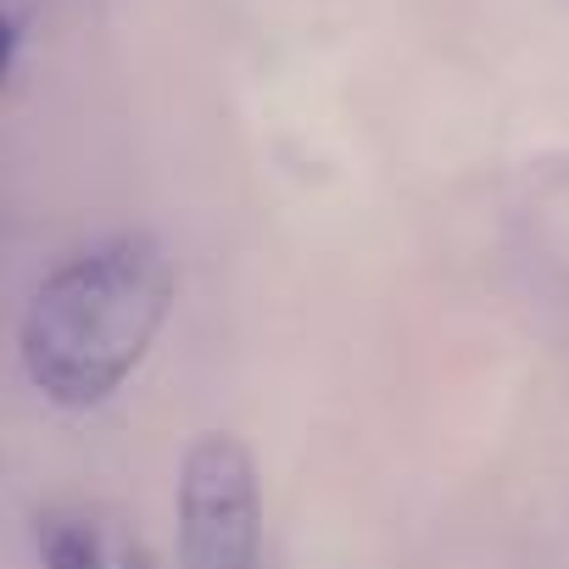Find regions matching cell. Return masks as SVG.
Here are the masks:
<instances>
[{
    "label": "cell",
    "instance_id": "3957f363",
    "mask_svg": "<svg viewBox=\"0 0 569 569\" xmlns=\"http://www.w3.org/2000/svg\"><path fill=\"white\" fill-rule=\"evenodd\" d=\"M40 563L46 569H157L151 552L123 525L90 508H57L40 519Z\"/></svg>",
    "mask_w": 569,
    "mask_h": 569
},
{
    "label": "cell",
    "instance_id": "6da1fadb",
    "mask_svg": "<svg viewBox=\"0 0 569 569\" xmlns=\"http://www.w3.org/2000/svg\"><path fill=\"white\" fill-rule=\"evenodd\" d=\"M173 308V262L151 234H112L62 262L29 302L23 369L62 408L107 402Z\"/></svg>",
    "mask_w": 569,
    "mask_h": 569
},
{
    "label": "cell",
    "instance_id": "7a4b0ae2",
    "mask_svg": "<svg viewBox=\"0 0 569 569\" xmlns=\"http://www.w3.org/2000/svg\"><path fill=\"white\" fill-rule=\"evenodd\" d=\"M179 569H262V491L234 436H201L184 458Z\"/></svg>",
    "mask_w": 569,
    "mask_h": 569
},
{
    "label": "cell",
    "instance_id": "277c9868",
    "mask_svg": "<svg viewBox=\"0 0 569 569\" xmlns=\"http://www.w3.org/2000/svg\"><path fill=\"white\" fill-rule=\"evenodd\" d=\"M12 51H18V29H12L7 12H0V79H7V68H12Z\"/></svg>",
    "mask_w": 569,
    "mask_h": 569
}]
</instances>
